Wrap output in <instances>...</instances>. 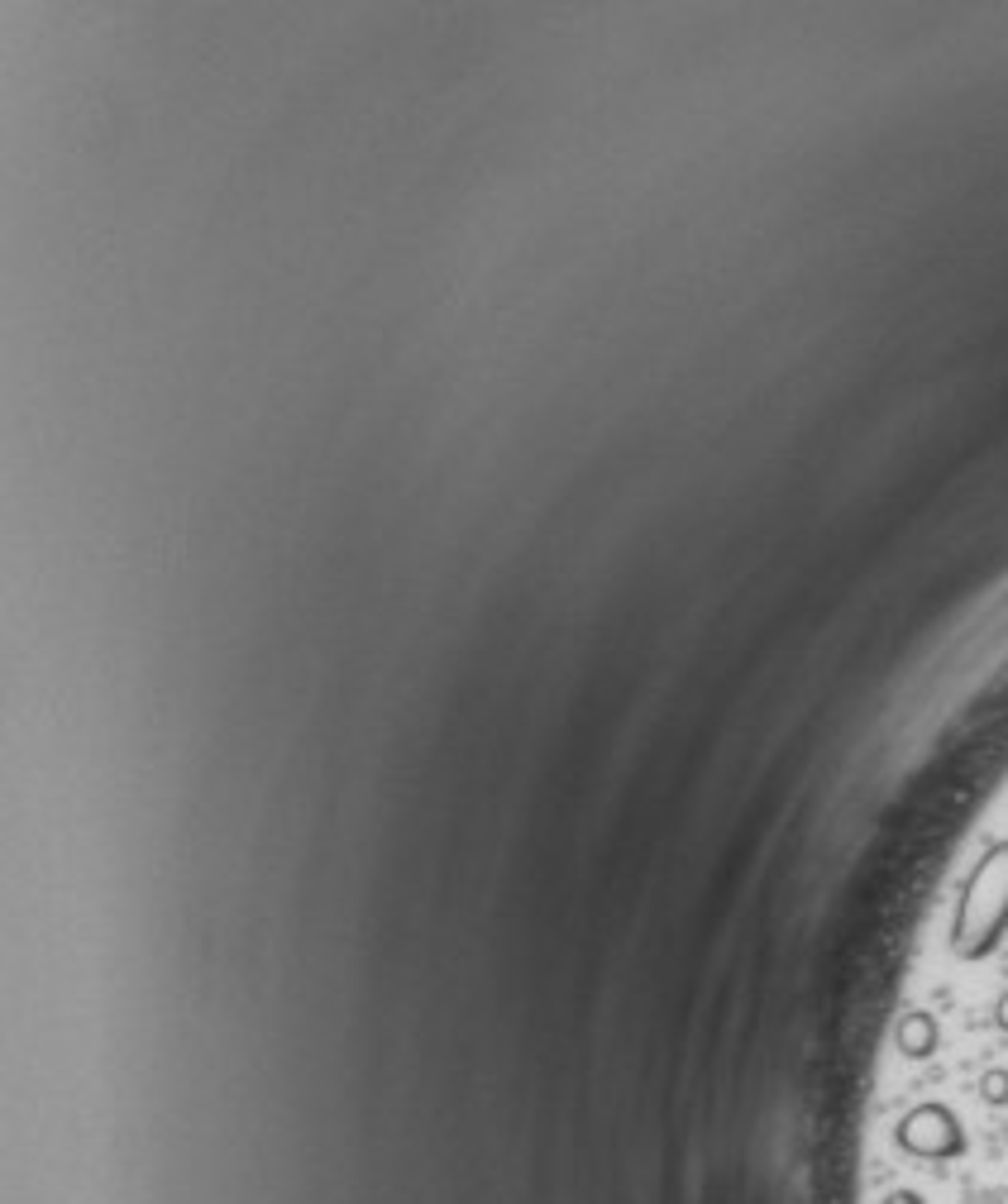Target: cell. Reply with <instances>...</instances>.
Returning <instances> with one entry per match:
<instances>
[{"label":"cell","mask_w":1008,"mask_h":1204,"mask_svg":"<svg viewBox=\"0 0 1008 1204\" xmlns=\"http://www.w3.org/2000/svg\"><path fill=\"white\" fill-rule=\"evenodd\" d=\"M1008 922V842L994 846L985 860L975 865V875L961 894L956 922H951V946L961 951L965 961L985 956V951L999 942Z\"/></svg>","instance_id":"obj_1"},{"label":"cell","mask_w":1008,"mask_h":1204,"mask_svg":"<svg viewBox=\"0 0 1008 1204\" xmlns=\"http://www.w3.org/2000/svg\"><path fill=\"white\" fill-rule=\"evenodd\" d=\"M884 1204H922V1199H917V1195H908V1190H899V1195H889Z\"/></svg>","instance_id":"obj_2"}]
</instances>
